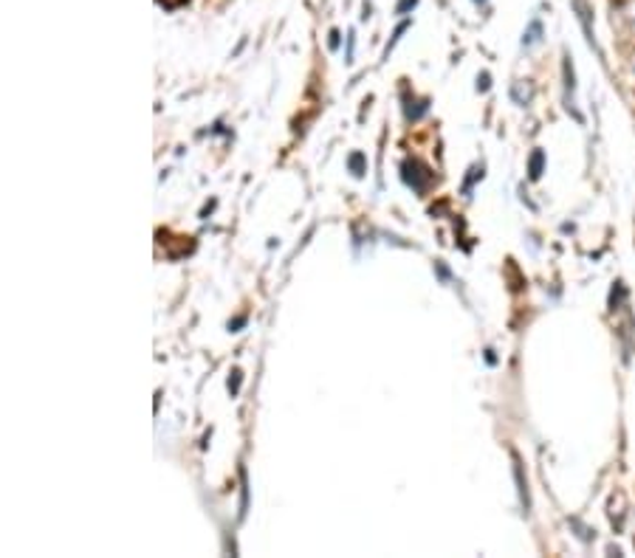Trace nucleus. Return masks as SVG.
Listing matches in <instances>:
<instances>
[{
    "label": "nucleus",
    "mask_w": 635,
    "mask_h": 558,
    "mask_svg": "<svg viewBox=\"0 0 635 558\" xmlns=\"http://www.w3.org/2000/svg\"><path fill=\"white\" fill-rule=\"evenodd\" d=\"M511 96H514V102H518V105H529L531 96H534V87L525 85V82H514V87H511Z\"/></svg>",
    "instance_id": "f03ea898"
},
{
    "label": "nucleus",
    "mask_w": 635,
    "mask_h": 558,
    "mask_svg": "<svg viewBox=\"0 0 635 558\" xmlns=\"http://www.w3.org/2000/svg\"><path fill=\"white\" fill-rule=\"evenodd\" d=\"M542 40V23L540 20H534V23L529 25V31H525V38H523V45L525 49H531V45H536Z\"/></svg>",
    "instance_id": "20e7f679"
},
{
    "label": "nucleus",
    "mask_w": 635,
    "mask_h": 558,
    "mask_svg": "<svg viewBox=\"0 0 635 558\" xmlns=\"http://www.w3.org/2000/svg\"><path fill=\"white\" fill-rule=\"evenodd\" d=\"M478 87H480V91H489V74H480L478 76Z\"/></svg>",
    "instance_id": "1a4fd4ad"
},
{
    "label": "nucleus",
    "mask_w": 635,
    "mask_h": 558,
    "mask_svg": "<svg viewBox=\"0 0 635 558\" xmlns=\"http://www.w3.org/2000/svg\"><path fill=\"white\" fill-rule=\"evenodd\" d=\"M339 45V31H330V49H337Z\"/></svg>",
    "instance_id": "9d476101"
},
{
    "label": "nucleus",
    "mask_w": 635,
    "mask_h": 558,
    "mask_svg": "<svg viewBox=\"0 0 635 558\" xmlns=\"http://www.w3.org/2000/svg\"><path fill=\"white\" fill-rule=\"evenodd\" d=\"M416 3H418V0H401V3H399V14H404L407 9H412V7H416Z\"/></svg>",
    "instance_id": "0eeeda50"
},
{
    "label": "nucleus",
    "mask_w": 635,
    "mask_h": 558,
    "mask_svg": "<svg viewBox=\"0 0 635 558\" xmlns=\"http://www.w3.org/2000/svg\"><path fill=\"white\" fill-rule=\"evenodd\" d=\"M542 167H545V153L542 149H534V155H531V180H536L542 175Z\"/></svg>",
    "instance_id": "39448f33"
},
{
    "label": "nucleus",
    "mask_w": 635,
    "mask_h": 558,
    "mask_svg": "<svg viewBox=\"0 0 635 558\" xmlns=\"http://www.w3.org/2000/svg\"><path fill=\"white\" fill-rule=\"evenodd\" d=\"M401 178H404L407 186H412L416 193H427V186L432 184V173L423 167L421 162H404V167H401Z\"/></svg>",
    "instance_id": "f257e3e1"
},
{
    "label": "nucleus",
    "mask_w": 635,
    "mask_h": 558,
    "mask_svg": "<svg viewBox=\"0 0 635 558\" xmlns=\"http://www.w3.org/2000/svg\"><path fill=\"white\" fill-rule=\"evenodd\" d=\"M240 381H244V372L232 370V375H229V392H232V395H237V390H240Z\"/></svg>",
    "instance_id": "423d86ee"
},
{
    "label": "nucleus",
    "mask_w": 635,
    "mask_h": 558,
    "mask_svg": "<svg viewBox=\"0 0 635 558\" xmlns=\"http://www.w3.org/2000/svg\"><path fill=\"white\" fill-rule=\"evenodd\" d=\"M348 167H350V173L356 175V178H361V175L368 173V158H365V153H350Z\"/></svg>",
    "instance_id": "7ed1b4c3"
},
{
    "label": "nucleus",
    "mask_w": 635,
    "mask_h": 558,
    "mask_svg": "<svg viewBox=\"0 0 635 558\" xmlns=\"http://www.w3.org/2000/svg\"><path fill=\"white\" fill-rule=\"evenodd\" d=\"M518 479H520V485H523V474H520V463H518ZM520 494H523V503L529 505V490L520 488Z\"/></svg>",
    "instance_id": "6e6552de"
}]
</instances>
